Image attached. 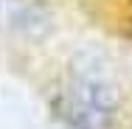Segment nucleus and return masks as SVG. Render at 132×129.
Instances as JSON below:
<instances>
[{
  "label": "nucleus",
  "mask_w": 132,
  "mask_h": 129,
  "mask_svg": "<svg viewBox=\"0 0 132 129\" xmlns=\"http://www.w3.org/2000/svg\"><path fill=\"white\" fill-rule=\"evenodd\" d=\"M62 118L73 129H110L115 118V93L96 76H76L62 93Z\"/></svg>",
  "instance_id": "f257e3e1"
},
{
  "label": "nucleus",
  "mask_w": 132,
  "mask_h": 129,
  "mask_svg": "<svg viewBox=\"0 0 132 129\" xmlns=\"http://www.w3.org/2000/svg\"><path fill=\"white\" fill-rule=\"evenodd\" d=\"M42 20H45V11L34 0H0V25L37 31L42 25Z\"/></svg>",
  "instance_id": "f03ea898"
}]
</instances>
